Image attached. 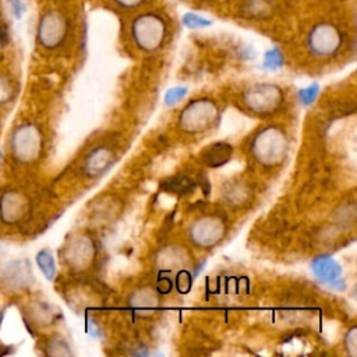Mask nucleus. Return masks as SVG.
Returning a JSON list of instances; mask_svg holds the SVG:
<instances>
[{"mask_svg": "<svg viewBox=\"0 0 357 357\" xmlns=\"http://www.w3.org/2000/svg\"><path fill=\"white\" fill-rule=\"evenodd\" d=\"M8 4H10V10L13 13V15L17 18V20H21L22 15L25 14L26 11V6L22 0H8Z\"/></svg>", "mask_w": 357, "mask_h": 357, "instance_id": "4be33fe9", "label": "nucleus"}, {"mask_svg": "<svg viewBox=\"0 0 357 357\" xmlns=\"http://www.w3.org/2000/svg\"><path fill=\"white\" fill-rule=\"evenodd\" d=\"M342 43V31L335 24L328 21L315 24L307 36V46L317 57H329L335 54L340 49Z\"/></svg>", "mask_w": 357, "mask_h": 357, "instance_id": "7ed1b4c3", "label": "nucleus"}, {"mask_svg": "<svg viewBox=\"0 0 357 357\" xmlns=\"http://www.w3.org/2000/svg\"><path fill=\"white\" fill-rule=\"evenodd\" d=\"M283 64V54L278 47L269 49L264 56V66L269 70L279 68Z\"/></svg>", "mask_w": 357, "mask_h": 357, "instance_id": "a211bd4d", "label": "nucleus"}, {"mask_svg": "<svg viewBox=\"0 0 357 357\" xmlns=\"http://www.w3.org/2000/svg\"><path fill=\"white\" fill-rule=\"evenodd\" d=\"M42 146V137L36 126L24 123L18 126L11 137V151L17 160L31 162L38 158Z\"/></svg>", "mask_w": 357, "mask_h": 357, "instance_id": "39448f33", "label": "nucleus"}, {"mask_svg": "<svg viewBox=\"0 0 357 357\" xmlns=\"http://www.w3.org/2000/svg\"><path fill=\"white\" fill-rule=\"evenodd\" d=\"M312 271L315 276L324 282H335L340 275V265L331 257L324 255L312 261Z\"/></svg>", "mask_w": 357, "mask_h": 357, "instance_id": "ddd939ff", "label": "nucleus"}, {"mask_svg": "<svg viewBox=\"0 0 357 357\" xmlns=\"http://www.w3.org/2000/svg\"><path fill=\"white\" fill-rule=\"evenodd\" d=\"M6 42H7V35H6L4 28L0 25V50H1L3 46L6 45Z\"/></svg>", "mask_w": 357, "mask_h": 357, "instance_id": "a878e982", "label": "nucleus"}, {"mask_svg": "<svg viewBox=\"0 0 357 357\" xmlns=\"http://www.w3.org/2000/svg\"><path fill=\"white\" fill-rule=\"evenodd\" d=\"M33 276L31 265L26 259L10 261L1 272V280L4 286L13 291H21L29 287Z\"/></svg>", "mask_w": 357, "mask_h": 357, "instance_id": "6e6552de", "label": "nucleus"}, {"mask_svg": "<svg viewBox=\"0 0 357 357\" xmlns=\"http://www.w3.org/2000/svg\"><path fill=\"white\" fill-rule=\"evenodd\" d=\"M346 347H347V351L350 356H354L356 354V328H351L350 332L346 335Z\"/></svg>", "mask_w": 357, "mask_h": 357, "instance_id": "b1692460", "label": "nucleus"}, {"mask_svg": "<svg viewBox=\"0 0 357 357\" xmlns=\"http://www.w3.org/2000/svg\"><path fill=\"white\" fill-rule=\"evenodd\" d=\"M190 234L194 243L198 245H202V247L213 245L223 236L222 220H219L215 216H204L192 225Z\"/></svg>", "mask_w": 357, "mask_h": 357, "instance_id": "1a4fd4ad", "label": "nucleus"}, {"mask_svg": "<svg viewBox=\"0 0 357 357\" xmlns=\"http://www.w3.org/2000/svg\"><path fill=\"white\" fill-rule=\"evenodd\" d=\"M92 258H93V247L88 238L79 237L70 244L67 259L71 264V266L82 269L85 265L91 264Z\"/></svg>", "mask_w": 357, "mask_h": 357, "instance_id": "9b49d317", "label": "nucleus"}, {"mask_svg": "<svg viewBox=\"0 0 357 357\" xmlns=\"http://www.w3.org/2000/svg\"><path fill=\"white\" fill-rule=\"evenodd\" d=\"M216 106L206 99H199L190 103L181 113L180 123L183 130L198 132L208 128L216 117Z\"/></svg>", "mask_w": 357, "mask_h": 357, "instance_id": "423d86ee", "label": "nucleus"}, {"mask_svg": "<svg viewBox=\"0 0 357 357\" xmlns=\"http://www.w3.org/2000/svg\"><path fill=\"white\" fill-rule=\"evenodd\" d=\"M28 202L18 191H7L0 198V216L4 223L18 222L26 212Z\"/></svg>", "mask_w": 357, "mask_h": 357, "instance_id": "9d476101", "label": "nucleus"}, {"mask_svg": "<svg viewBox=\"0 0 357 357\" xmlns=\"http://www.w3.org/2000/svg\"><path fill=\"white\" fill-rule=\"evenodd\" d=\"M14 96V88L8 78L0 75V105L8 102Z\"/></svg>", "mask_w": 357, "mask_h": 357, "instance_id": "aec40b11", "label": "nucleus"}, {"mask_svg": "<svg viewBox=\"0 0 357 357\" xmlns=\"http://www.w3.org/2000/svg\"><path fill=\"white\" fill-rule=\"evenodd\" d=\"M192 180L188 177H177L169 181L167 184V190L170 191H176V192H185L190 191L192 188Z\"/></svg>", "mask_w": 357, "mask_h": 357, "instance_id": "6ab92c4d", "label": "nucleus"}, {"mask_svg": "<svg viewBox=\"0 0 357 357\" xmlns=\"http://www.w3.org/2000/svg\"><path fill=\"white\" fill-rule=\"evenodd\" d=\"M112 1L123 8H135V7H139L142 3H145L146 0H112Z\"/></svg>", "mask_w": 357, "mask_h": 357, "instance_id": "393cba45", "label": "nucleus"}, {"mask_svg": "<svg viewBox=\"0 0 357 357\" xmlns=\"http://www.w3.org/2000/svg\"><path fill=\"white\" fill-rule=\"evenodd\" d=\"M0 158H1V151H0Z\"/></svg>", "mask_w": 357, "mask_h": 357, "instance_id": "bb28decb", "label": "nucleus"}, {"mask_svg": "<svg viewBox=\"0 0 357 357\" xmlns=\"http://www.w3.org/2000/svg\"><path fill=\"white\" fill-rule=\"evenodd\" d=\"M185 92H187V89L183 88V86L172 88V89L167 91V93L165 96V100H166L167 105H174L177 100H180L185 95Z\"/></svg>", "mask_w": 357, "mask_h": 357, "instance_id": "412c9836", "label": "nucleus"}, {"mask_svg": "<svg viewBox=\"0 0 357 357\" xmlns=\"http://www.w3.org/2000/svg\"><path fill=\"white\" fill-rule=\"evenodd\" d=\"M36 264L47 280H52L54 278L56 265H54V259H53L50 251H47V250L39 251L36 254Z\"/></svg>", "mask_w": 357, "mask_h": 357, "instance_id": "dca6fc26", "label": "nucleus"}, {"mask_svg": "<svg viewBox=\"0 0 357 357\" xmlns=\"http://www.w3.org/2000/svg\"><path fill=\"white\" fill-rule=\"evenodd\" d=\"M68 32L70 21L63 11L57 8H49L39 17L36 39L43 49L54 50L60 47L66 42Z\"/></svg>", "mask_w": 357, "mask_h": 357, "instance_id": "f03ea898", "label": "nucleus"}, {"mask_svg": "<svg viewBox=\"0 0 357 357\" xmlns=\"http://www.w3.org/2000/svg\"><path fill=\"white\" fill-rule=\"evenodd\" d=\"M113 162V153L107 148L93 149L84 163V170L89 177H96L102 174Z\"/></svg>", "mask_w": 357, "mask_h": 357, "instance_id": "f8f14e48", "label": "nucleus"}, {"mask_svg": "<svg viewBox=\"0 0 357 357\" xmlns=\"http://www.w3.org/2000/svg\"><path fill=\"white\" fill-rule=\"evenodd\" d=\"M252 152L262 165L275 166L284 158L286 138L279 130L266 128L255 137Z\"/></svg>", "mask_w": 357, "mask_h": 357, "instance_id": "20e7f679", "label": "nucleus"}, {"mask_svg": "<svg viewBox=\"0 0 357 357\" xmlns=\"http://www.w3.org/2000/svg\"><path fill=\"white\" fill-rule=\"evenodd\" d=\"M317 93H318V86L317 85H311V86L300 91V99H301V102L304 105H308V103H311L315 99Z\"/></svg>", "mask_w": 357, "mask_h": 357, "instance_id": "5701e85b", "label": "nucleus"}, {"mask_svg": "<svg viewBox=\"0 0 357 357\" xmlns=\"http://www.w3.org/2000/svg\"><path fill=\"white\" fill-rule=\"evenodd\" d=\"M167 35L166 20L153 11L137 15L131 22V36L135 45L146 52L159 49Z\"/></svg>", "mask_w": 357, "mask_h": 357, "instance_id": "f257e3e1", "label": "nucleus"}, {"mask_svg": "<svg viewBox=\"0 0 357 357\" xmlns=\"http://www.w3.org/2000/svg\"><path fill=\"white\" fill-rule=\"evenodd\" d=\"M230 146L226 144H215L205 153V160L211 166H219L230 158Z\"/></svg>", "mask_w": 357, "mask_h": 357, "instance_id": "2eb2a0df", "label": "nucleus"}, {"mask_svg": "<svg viewBox=\"0 0 357 357\" xmlns=\"http://www.w3.org/2000/svg\"><path fill=\"white\" fill-rule=\"evenodd\" d=\"M243 11L250 18H265L273 11V6L269 0H245Z\"/></svg>", "mask_w": 357, "mask_h": 357, "instance_id": "4468645a", "label": "nucleus"}, {"mask_svg": "<svg viewBox=\"0 0 357 357\" xmlns=\"http://www.w3.org/2000/svg\"><path fill=\"white\" fill-rule=\"evenodd\" d=\"M282 100L279 88L273 85L259 84L247 89L244 93V103L257 113L273 112Z\"/></svg>", "mask_w": 357, "mask_h": 357, "instance_id": "0eeeda50", "label": "nucleus"}, {"mask_svg": "<svg viewBox=\"0 0 357 357\" xmlns=\"http://www.w3.org/2000/svg\"><path fill=\"white\" fill-rule=\"evenodd\" d=\"M183 25L187 26L188 29H202V28H206L209 25H212V21L208 20L206 17L204 15H199L197 13H185L183 15Z\"/></svg>", "mask_w": 357, "mask_h": 357, "instance_id": "f3484780", "label": "nucleus"}]
</instances>
